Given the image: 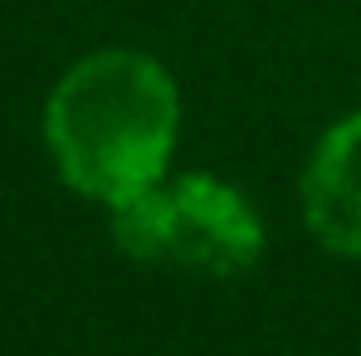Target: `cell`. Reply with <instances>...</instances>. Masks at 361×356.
Instances as JSON below:
<instances>
[{"instance_id": "obj_2", "label": "cell", "mask_w": 361, "mask_h": 356, "mask_svg": "<svg viewBox=\"0 0 361 356\" xmlns=\"http://www.w3.org/2000/svg\"><path fill=\"white\" fill-rule=\"evenodd\" d=\"M113 210V239L127 259L176 264L210 278H240L264 254V225L235 185L215 176L157 180Z\"/></svg>"}, {"instance_id": "obj_3", "label": "cell", "mask_w": 361, "mask_h": 356, "mask_svg": "<svg viewBox=\"0 0 361 356\" xmlns=\"http://www.w3.org/2000/svg\"><path fill=\"white\" fill-rule=\"evenodd\" d=\"M307 230L332 254L361 259V113L332 122L302 171Z\"/></svg>"}, {"instance_id": "obj_1", "label": "cell", "mask_w": 361, "mask_h": 356, "mask_svg": "<svg viewBox=\"0 0 361 356\" xmlns=\"http://www.w3.org/2000/svg\"><path fill=\"white\" fill-rule=\"evenodd\" d=\"M180 132L171 68L142 49H98L78 59L44 103V142L63 185L118 205L157 185Z\"/></svg>"}]
</instances>
